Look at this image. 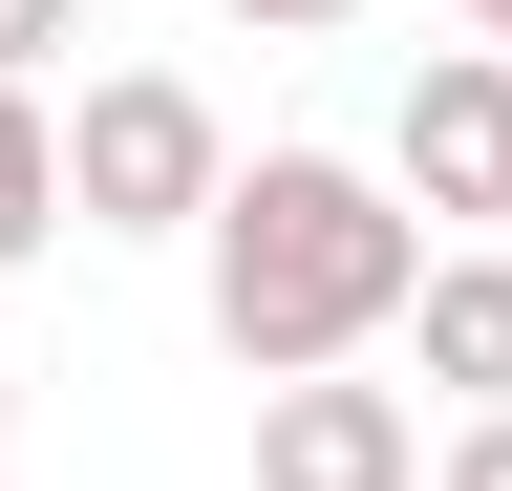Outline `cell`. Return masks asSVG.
Listing matches in <instances>:
<instances>
[{"label": "cell", "instance_id": "obj_9", "mask_svg": "<svg viewBox=\"0 0 512 491\" xmlns=\"http://www.w3.org/2000/svg\"><path fill=\"white\" fill-rule=\"evenodd\" d=\"M214 22H256V43H320V22H363V0H214Z\"/></svg>", "mask_w": 512, "mask_h": 491}, {"label": "cell", "instance_id": "obj_1", "mask_svg": "<svg viewBox=\"0 0 512 491\" xmlns=\"http://www.w3.org/2000/svg\"><path fill=\"white\" fill-rule=\"evenodd\" d=\"M448 235L384 193L363 150H256L214 235H192V278H214V363L235 385H320V363H363V342H406V299H427Z\"/></svg>", "mask_w": 512, "mask_h": 491}, {"label": "cell", "instance_id": "obj_4", "mask_svg": "<svg viewBox=\"0 0 512 491\" xmlns=\"http://www.w3.org/2000/svg\"><path fill=\"white\" fill-rule=\"evenodd\" d=\"M256 491H427V406L320 363V385H256Z\"/></svg>", "mask_w": 512, "mask_h": 491}, {"label": "cell", "instance_id": "obj_7", "mask_svg": "<svg viewBox=\"0 0 512 491\" xmlns=\"http://www.w3.org/2000/svg\"><path fill=\"white\" fill-rule=\"evenodd\" d=\"M64 43H86V0H0V86H43Z\"/></svg>", "mask_w": 512, "mask_h": 491}, {"label": "cell", "instance_id": "obj_11", "mask_svg": "<svg viewBox=\"0 0 512 491\" xmlns=\"http://www.w3.org/2000/svg\"><path fill=\"white\" fill-rule=\"evenodd\" d=\"M470 43H491V65H512V0H470Z\"/></svg>", "mask_w": 512, "mask_h": 491}, {"label": "cell", "instance_id": "obj_6", "mask_svg": "<svg viewBox=\"0 0 512 491\" xmlns=\"http://www.w3.org/2000/svg\"><path fill=\"white\" fill-rule=\"evenodd\" d=\"M64 235V86H0V278Z\"/></svg>", "mask_w": 512, "mask_h": 491}, {"label": "cell", "instance_id": "obj_3", "mask_svg": "<svg viewBox=\"0 0 512 491\" xmlns=\"http://www.w3.org/2000/svg\"><path fill=\"white\" fill-rule=\"evenodd\" d=\"M384 193H406L448 257L470 235H512V65L491 43H448V65H406V129H384Z\"/></svg>", "mask_w": 512, "mask_h": 491}, {"label": "cell", "instance_id": "obj_2", "mask_svg": "<svg viewBox=\"0 0 512 491\" xmlns=\"http://www.w3.org/2000/svg\"><path fill=\"white\" fill-rule=\"evenodd\" d=\"M214 193H235L214 86H171V65H86V107H64V214H86V235H214Z\"/></svg>", "mask_w": 512, "mask_h": 491}, {"label": "cell", "instance_id": "obj_5", "mask_svg": "<svg viewBox=\"0 0 512 491\" xmlns=\"http://www.w3.org/2000/svg\"><path fill=\"white\" fill-rule=\"evenodd\" d=\"M406 342H427V385L448 406H512V257H427V299H406Z\"/></svg>", "mask_w": 512, "mask_h": 491}, {"label": "cell", "instance_id": "obj_10", "mask_svg": "<svg viewBox=\"0 0 512 491\" xmlns=\"http://www.w3.org/2000/svg\"><path fill=\"white\" fill-rule=\"evenodd\" d=\"M0 491H22V363H0Z\"/></svg>", "mask_w": 512, "mask_h": 491}, {"label": "cell", "instance_id": "obj_8", "mask_svg": "<svg viewBox=\"0 0 512 491\" xmlns=\"http://www.w3.org/2000/svg\"><path fill=\"white\" fill-rule=\"evenodd\" d=\"M427 491H512V406H491V427H448V470H427Z\"/></svg>", "mask_w": 512, "mask_h": 491}]
</instances>
